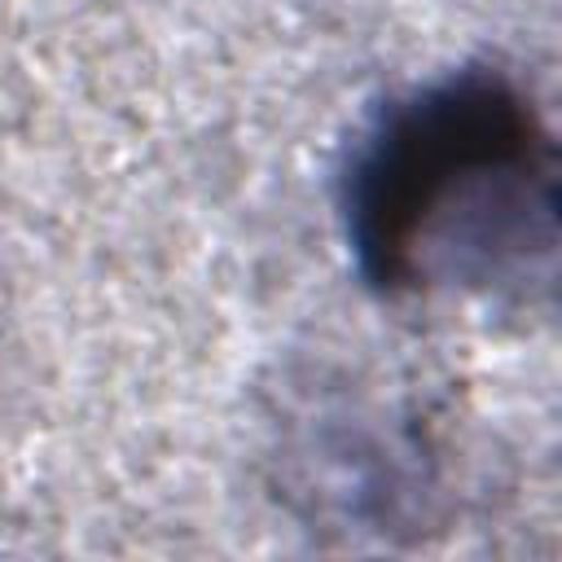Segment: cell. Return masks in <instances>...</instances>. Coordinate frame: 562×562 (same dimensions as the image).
Wrapping results in <instances>:
<instances>
[{
    "instance_id": "cell-1",
    "label": "cell",
    "mask_w": 562,
    "mask_h": 562,
    "mask_svg": "<svg viewBox=\"0 0 562 562\" xmlns=\"http://www.w3.org/2000/svg\"><path fill=\"white\" fill-rule=\"evenodd\" d=\"M338 220L356 277L382 299L549 303L558 140L505 70L435 75L356 132Z\"/></svg>"
},
{
    "instance_id": "cell-2",
    "label": "cell",
    "mask_w": 562,
    "mask_h": 562,
    "mask_svg": "<svg viewBox=\"0 0 562 562\" xmlns=\"http://www.w3.org/2000/svg\"><path fill=\"white\" fill-rule=\"evenodd\" d=\"M334 426L307 430L294 452V479L290 487L312 505L316 518H334L356 531H391L408 527L430 496V461L426 448H417L400 430H369L351 413L329 417Z\"/></svg>"
}]
</instances>
